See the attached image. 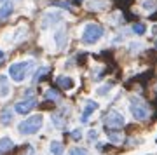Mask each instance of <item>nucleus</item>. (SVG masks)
<instances>
[{
	"instance_id": "f257e3e1",
	"label": "nucleus",
	"mask_w": 157,
	"mask_h": 155,
	"mask_svg": "<svg viewBox=\"0 0 157 155\" xmlns=\"http://www.w3.org/2000/svg\"><path fill=\"white\" fill-rule=\"evenodd\" d=\"M33 68H35L33 59H25V61L12 63L11 66H9V77L16 84H21V82H25V78L30 77V73H32Z\"/></svg>"
},
{
	"instance_id": "f03ea898",
	"label": "nucleus",
	"mask_w": 157,
	"mask_h": 155,
	"mask_svg": "<svg viewBox=\"0 0 157 155\" xmlns=\"http://www.w3.org/2000/svg\"><path fill=\"white\" fill-rule=\"evenodd\" d=\"M42 124H44V115H32L28 117V119H25L23 122H19L17 124V131H19V134H26V136H30V134H35L39 133L40 127H42Z\"/></svg>"
},
{
	"instance_id": "7ed1b4c3",
	"label": "nucleus",
	"mask_w": 157,
	"mask_h": 155,
	"mask_svg": "<svg viewBox=\"0 0 157 155\" xmlns=\"http://www.w3.org/2000/svg\"><path fill=\"white\" fill-rule=\"evenodd\" d=\"M103 28L98 25V23H87L84 28H82V35H80V39L84 44H96V42H100L101 37H103Z\"/></svg>"
},
{
	"instance_id": "20e7f679",
	"label": "nucleus",
	"mask_w": 157,
	"mask_h": 155,
	"mask_svg": "<svg viewBox=\"0 0 157 155\" xmlns=\"http://www.w3.org/2000/svg\"><path fill=\"white\" fill-rule=\"evenodd\" d=\"M129 110H131V115L135 117V120H147L150 117V108L143 100L133 96L129 100Z\"/></svg>"
},
{
	"instance_id": "39448f33",
	"label": "nucleus",
	"mask_w": 157,
	"mask_h": 155,
	"mask_svg": "<svg viewBox=\"0 0 157 155\" xmlns=\"http://www.w3.org/2000/svg\"><path fill=\"white\" fill-rule=\"evenodd\" d=\"M105 126H107L108 129H119V127H122L124 124H126V119H124L122 115V112H119V110H110L105 115Z\"/></svg>"
},
{
	"instance_id": "423d86ee",
	"label": "nucleus",
	"mask_w": 157,
	"mask_h": 155,
	"mask_svg": "<svg viewBox=\"0 0 157 155\" xmlns=\"http://www.w3.org/2000/svg\"><path fill=\"white\" fill-rule=\"evenodd\" d=\"M35 103L37 101L33 100V98H26V100H21L16 103V108L14 110L19 113V115H26V113H30V112L35 108Z\"/></svg>"
},
{
	"instance_id": "0eeeda50",
	"label": "nucleus",
	"mask_w": 157,
	"mask_h": 155,
	"mask_svg": "<svg viewBox=\"0 0 157 155\" xmlns=\"http://www.w3.org/2000/svg\"><path fill=\"white\" fill-rule=\"evenodd\" d=\"M63 16H61V12H56V11H52V12H45L44 14V21H42V28H47V26H56L58 23H61Z\"/></svg>"
},
{
	"instance_id": "6e6552de",
	"label": "nucleus",
	"mask_w": 157,
	"mask_h": 155,
	"mask_svg": "<svg viewBox=\"0 0 157 155\" xmlns=\"http://www.w3.org/2000/svg\"><path fill=\"white\" fill-rule=\"evenodd\" d=\"M98 108H100V105H98L96 101L87 100V101H86V105H84V110H82V115H80V122H82V124H86V122L89 120L91 113H94Z\"/></svg>"
},
{
	"instance_id": "1a4fd4ad",
	"label": "nucleus",
	"mask_w": 157,
	"mask_h": 155,
	"mask_svg": "<svg viewBox=\"0 0 157 155\" xmlns=\"http://www.w3.org/2000/svg\"><path fill=\"white\" fill-rule=\"evenodd\" d=\"M56 84L61 89H67V91H70V89L75 87V80H73L70 75H59V77L56 78Z\"/></svg>"
},
{
	"instance_id": "9d476101",
	"label": "nucleus",
	"mask_w": 157,
	"mask_h": 155,
	"mask_svg": "<svg viewBox=\"0 0 157 155\" xmlns=\"http://www.w3.org/2000/svg\"><path fill=\"white\" fill-rule=\"evenodd\" d=\"M9 94H11L9 77H7V75H0V98H7Z\"/></svg>"
},
{
	"instance_id": "9b49d317",
	"label": "nucleus",
	"mask_w": 157,
	"mask_h": 155,
	"mask_svg": "<svg viewBox=\"0 0 157 155\" xmlns=\"http://www.w3.org/2000/svg\"><path fill=\"white\" fill-rule=\"evenodd\" d=\"M86 7L89 11H103V9H107V0H87Z\"/></svg>"
},
{
	"instance_id": "f8f14e48",
	"label": "nucleus",
	"mask_w": 157,
	"mask_h": 155,
	"mask_svg": "<svg viewBox=\"0 0 157 155\" xmlns=\"http://www.w3.org/2000/svg\"><path fill=\"white\" fill-rule=\"evenodd\" d=\"M65 113H67V108H63L61 112H58V113L52 115V122H54V126H56V127H61V126L67 124L68 117H65Z\"/></svg>"
},
{
	"instance_id": "ddd939ff",
	"label": "nucleus",
	"mask_w": 157,
	"mask_h": 155,
	"mask_svg": "<svg viewBox=\"0 0 157 155\" xmlns=\"http://www.w3.org/2000/svg\"><path fill=\"white\" fill-rule=\"evenodd\" d=\"M11 122H12V112H11V108H4V110L0 112V124L9 126Z\"/></svg>"
},
{
	"instance_id": "4468645a",
	"label": "nucleus",
	"mask_w": 157,
	"mask_h": 155,
	"mask_svg": "<svg viewBox=\"0 0 157 155\" xmlns=\"http://www.w3.org/2000/svg\"><path fill=\"white\" fill-rule=\"evenodd\" d=\"M12 11H14L12 2H6L4 6L0 7V19H6V17H9L12 14Z\"/></svg>"
},
{
	"instance_id": "2eb2a0df",
	"label": "nucleus",
	"mask_w": 157,
	"mask_h": 155,
	"mask_svg": "<svg viewBox=\"0 0 157 155\" xmlns=\"http://www.w3.org/2000/svg\"><path fill=\"white\" fill-rule=\"evenodd\" d=\"M107 138L112 145H121L122 143V133H115V131H107Z\"/></svg>"
},
{
	"instance_id": "dca6fc26",
	"label": "nucleus",
	"mask_w": 157,
	"mask_h": 155,
	"mask_svg": "<svg viewBox=\"0 0 157 155\" xmlns=\"http://www.w3.org/2000/svg\"><path fill=\"white\" fill-rule=\"evenodd\" d=\"M12 146H14V141H12L11 138H7L6 136V138L0 139V152H2V153H4V152H9Z\"/></svg>"
},
{
	"instance_id": "f3484780",
	"label": "nucleus",
	"mask_w": 157,
	"mask_h": 155,
	"mask_svg": "<svg viewBox=\"0 0 157 155\" xmlns=\"http://www.w3.org/2000/svg\"><path fill=\"white\" fill-rule=\"evenodd\" d=\"M141 9L147 12H152L157 9V0H141Z\"/></svg>"
},
{
	"instance_id": "a211bd4d",
	"label": "nucleus",
	"mask_w": 157,
	"mask_h": 155,
	"mask_svg": "<svg viewBox=\"0 0 157 155\" xmlns=\"http://www.w3.org/2000/svg\"><path fill=\"white\" fill-rule=\"evenodd\" d=\"M49 148H51V153L52 155H63V152H65V146L59 141H52Z\"/></svg>"
},
{
	"instance_id": "6ab92c4d",
	"label": "nucleus",
	"mask_w": 157,
	"mask_h": 155,
	"mask_svg": "<svg viewBox=\"0 0 157 155\" xmlns=\"http://www.w3.org/2000/svg\"><path fill=\"white\" fill-rule=\"evenodd\" d=\"M54 39H56V42H58V47H63V45H65V42L68 40V37H67V33H65V32H61V30H59V32H56V33H54Z\"/></svg>"
},
{
	"instance_id": "aec40b11",
	"label": "nucleus",
	"mask_w": 157,
	"mask_h": 155,
	"mask_svg": "<svg viewBox=\"0 0 157 155\" xmlns=\"http://www.w3.org/2000/svg\"><path fill=\"white\" fill-rule=\"evenodd\" d=\"M112 87H113V84L110 82V84H105V85H101V87H98V91H96V94L98 96H105L107 93H110L112 91Z\"/></svg>"
},
{
	"instance_id": "412c9836",
	"label": "nucleus",
	"mask_w": 157,
	"mask_h": 155,
	"mask_svg": "<svg viewBox=\"0 0 157 155\" xmlns=\"http://www.w3.org/2000/svg\"><path fill=\"white\" fill-rule=\"evenodd\" d=\"M133 32H135L136 35H143L147 32V26L143 23H135V25H133Z\"/></svg>"
},
{
	"instance_id": "4be33fe9",
	"label": "nucleus",
	"mask_w": 157,
	"mask_h": 155,
	"mask_svg": "<svg viewBox=\"0 0 157 155\" xmlns=\"http://www.w3.org/2000/svg\"><path fill=\"white\" fill-rule=\"evenodd\" d=\"M68 155H89V152L86 148H80V146H75V148H72L70 152H68Z\"/></svg>"
},
{
	"instance_id": "5701e85b",
	"label": "nucleus",
	"mask_w": 157,
	"mask_h": 155,
	"mask_svg": "<svg viewBox=\"0 0 157 155\" xmlns=\"http://www.w3.org/2000/svg\"><path fill=\"white\" fill-rule=\"evenodd\" d=\"M47 72H49V68H47V66H42L40 70H37V72H35L33 80H39V78H42V77H44V73H47Z\"/></svg>"
},
{
	"instance_id": "b1692460",
	"label": "nucleus",
	"mask_w": 157,
	"mask_h": 155,
	"mask_svg": "<svg viewBox=\"0 0 157 155\" xmlns=\"http://www.w3.org/2000/svg\"><path fill=\"white\" fill-rule=\"evenodd\" d=\"M45 98H47V100H58L59 96H58L56 91H47V93H45Z\"/></svg>"
},
{
	"instance_id": "393cba45",
	"label": "nucleus",
	"mask_w": 157,
	"mask_h": 155,
	"mask_svg": "<svg viewBox=\"0 0 157 155\" xmlns=\"http://www.w3.org/2000/svg\"><path fill=\"white\" fill-rule=\"evenodd\" d=\"M98 138V133H96V131H91L89 133V139H96Z\"/></svg>"
},
{
	"instance_id": "a878e982",
	"label": "nucleus",
	"mask_w": 157,
	"mask_h": 155,
	"mask_svg": "<svg viewBox=\"0 0 157 155\" xmlns=\"http://www.w3.org/2000/svg\"><path fill=\"white\" fill-rule=\"evenodd\" d=\"M72 138H73V139H78V138H80V133H78L77 129H75V133H72Z\"/></svg>"
},
{
	"instance_id": "bb28decb",
	"label": "nucleus",
	"mask_w": 157,
	"mask_h": 155,
	"mask_svg": "<svg viewBox=\"0 0 157 155\" xmlns=\"http://www.w3.org/2000/svg\"><path fill=\"white\" fill-rule=\"evenodd\" d=\"M4 56H6V54H4V51L0 49V63H2V61H4Z\"/></svg>"
},
{
	"instance_id": "cd10ccee",
	"label": "nucleus",
	"mask_w": 157,
	"mask_h": 155,
	"mask_svg": "<svg viewBox=\"0 0 157 155\" xmlns=\"http://www.w3.org/2000/svg\"><path fill=\"white\" fill-rule=\"evenodd\" d=\"M155 47H157V42H155Z\"/></svg>"
},
{
	"instance_id": "c85d7f7f",
	"label": "nucleus",
	"mask_w": 157,
	"mask_h": 155,
	"mask_svg": "<svg viewBox=\"0 0 157 155\" xmlns=\"http://www.w3.org/2000/svg\"><path fill=\"white\" fill-rule=\"evenodd\" d=\"M0 153H2V152H0Z\"/></svg>"
}]
</instances>
